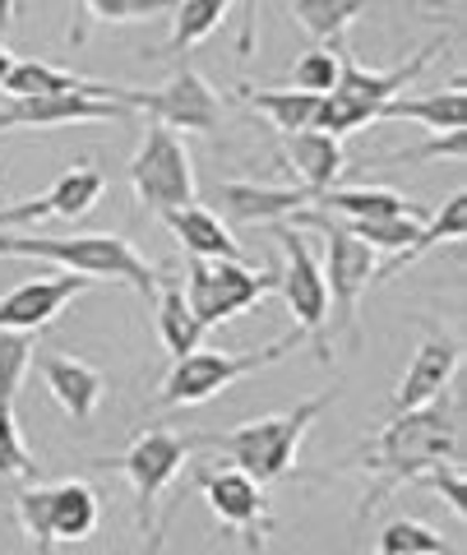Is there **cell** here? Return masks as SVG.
Listing matches in <instances>:
<instances>
[{"label": "cell", "mask_w": 467, "mask_h": 555, "mask_svg": "<svg viewBox=\"0 0 467 555\" xmlns=\"http://www.w3.org/2000/svg\"><path fill=\"white\" fill-rule=\"evenodd\" d=\"M0 255L5 259H47L65 273H83L93 283H126L144 301L158 297L163 273L116 232H75V236H14L0 232Z\"/></svg>", "instance_id": "7a4b0ae2"}, {"label": "cell", "mask_w": 467, "mask_h": 555, "mask_svg": "<svg viewBox=\"0 0 467 555\" xmlns=\"http://www.w3.org/2000/svg\"><path fill=\"white\" fill-rule=\"evenodd\" d=\"M291 228L301 232H320L324 236V287H328V310H338V320L348 334H356V301L361 292L375 283V250L366 241H356L352 232H342L334 218L320 214L315 204L310 208H297L291 214Z\"/></svg>", "instance_id": "52a82bcc"}, {"label": "cell", "mask_w": 467, "mask_h": 555, "mask_svg": "<svg viewBox=\"0 0 467 555\" xmlns=\"http://www.w3.org/2000/svg\"><path fill=\"white\" fill-rule=\"evenodd\" d=\"M14 514H20L24 532L38 546H51V514H47V486H28V491L14 495Z\"/></svg>", "instance_id": "e575fe53"}, {"label": "cell", "mask_w": 467, "mask_h": 555, "mask_svg": "<svg viewBox=\"0 0 467 555\" xmlns=\"http://www.w3.org/2000/svg\"><path fill=\"white\" fill-rule=\"evenodd\" d=\"M278 250H283V273L273 292L287 301L291 320H297L301 334L315 343V357L328 366V287H324V269L301 228L278 222Z\"/></svg>", "instance_id": "ba28073f"}, {"label": "cell", "mask_w": 467, "mask_h": 555, "mask_svg": "<svg viewBox=\"0 0 467 555\" xmlns=\"http://www.w3.org/2000/svg\"><path fill=\"white\" fill-rule=\"evenodd\" d=\"M375 555H385V551H375Z\"/></svg>", "instance_id": "f6af8a7d"}, {"label": "cell", "mask_w": 467, "mask_h": 555, "mask_svg": "<svg viewBox=\"0 0 467 555\" xmlns=\"http://www.w3.org/2000/svg\"><path fill=\"white\" fill-rule=\"evenodd\" d=\"M93 24H140L148 14L177 10V0H79Z\"/></svg>", "instance_id": "836d02e7"}, {"label": "cell", "mask_w": 467, "mask_h": 555, "mask_svg": "<svg viewBox=\"0 0 467 555\" xmlns=\"http://www.w3.org/2000/svg\"><path fill=\"white\" fill-rule=\"evenodd\" d=\"M320 214L328 218H398V214H417V204L398 190L385 185H328L315 199Z\"/></svg>", "instance_id": "603a6c76"}, {"label": "cell", "mask_w": 467, "mask_h": 555, "mask_svg": "<svg viewBox=\"0 0 467 555\" xmlns=\"http://www.w3.org/2000/svg\"><path fill=\"white\" fill-rule=\"evenodd\" d=\"M126 171H130L134 199H140L148 214H158V218L177 214V208H190V204H195V195H199L195 163H190L181 134L158 126V120H148V126H144V144L130 158Z\"/></svg>", "instance_id": "5b68a950"}, {"label": "cell", "mask_w": 467, "mask_h": 555, "mask_svg": "<svg viewBox=\"0 0 467 555\" xmlns=\"http://www.w3.org/2000/svg\"><path fill=\"white\" fill-rule=\"evenodd\" d=\"M301 338H306L301 328H291V334H283L278 343H269V347H259V352H213V347H195V352L177 357V366L167 371L158 403L163 408H199V403H209V398H218L222 389L241 385L246 375L278 366L283 357L297 352Z\"/></svg>", "instance_id": "277c9868"}, {"label": "cell", "mask_w": 467, "mask_h": 555, "mask_svg": "<svg viewBox=\"0 0 467 555\" xmlns=\"http://www.w3.org/2000/svg\"><path fill=\"white\" fill-rule=\"evenodd\" d=\"M436 51H440V42H430L417 61H407V65H398V69H366L361 61H352L348 51H338L342 61H338V83H334V89L348 93V98H356L361 107H371L375 120H379V107H385L389 98H403V89L430 65V56H436Z\"/></svg>", "instance_id": "2e32d148"}, {"label": "cell", "mask_w": 467, "mask_h": 555, "mask_svg": "<svg viewBox=\"0 0 467 555\" xmlns=\"http://www.w3.org/2000/svg\"><path fill=\"white\" fill-rule=\"evenodd\" d=\"M33 357H38V334L0 328V422L5 426H14V393H20Z\"/></svg>", "instance_id": "f1b7e54d"}, {"label": "cell", "mask_w": 467, "mask_h": 555, "mask_svg": "<svg viewBox=\"0 0 467 555\" xmlns=\"http://www.w3.org/2000/svg\"><path fill=\"white\" fill-rule=\"evenodd\" d=\"M463 232H467V195L458 190V195H449V204H444V208H436V214L426 218V228L417 232V241H412L407 250H398L385 269H375V278H393L398 269L417 264V259H421L426 250H436L440 241H463Z\"/></svg>", "instance_id": "d4e9b609"}, {"label": "cell", "mask_w": 467, "mask_h": 555, "mask_svg": "<svg viewBox=\"0 0 467 555\" xmlns=\"http://www.w3.org/2000/svg\"><path fill=\"white\" fill-rule=\"evenodd\" d=\"M458 361H463L458 338L430 334V338L417 347V352H412L407 375L398 379V389H393V412H412V408L436 403V398L449 389V379H454Z\"/></svg>", "instance_id": "9a60e30c"}, {"label": "cell", "mask_w": 467, "mask_h": 555, "mask_svg": "<svg viewBox=\"0 0 467 555\" xmlns=\"http://www.w3.org/2000/svg\"><path fill=\"white\" fill-rule=\"evenodd\" d=\"M38 555H56V551H51V546H38Z\"/></svg>", "instance_id": "7bdbcfd3"}, {"label": "cell", "mask_w": 467, "mask_h": 555, "mask_svg": "<svg viewBox=\"0 0 467 555\" xmlns=\"http://www.w3.org/2000/svg\"><path fill=\"white\" fill-rule=\"evenodd\" d=\"M379 551L385 555H449L444 537L421 524V518H393V524L379 532Z\"/></svg>", "instance_id": "4dcf8cb0"}, {"label": "cell", "mask_w": 467, "mask_h": 555, "mask_svg": "<svg viewBox=\"0 0 467 555\" xmlns=\"http://www.w3.org/2000/svg\"><path fill=\"white\" fill-rule=\"evenodd\" d=\"M379 116L389 120H421L426 130H463L467 126V98H463V83L454 89H440V93H426V98H389Z\"/></svg>", "instance_id": "cb8c5ba5"}, {"label": "cell", "mask_w": 467, "mask_h": 555, "mask_svg": "<svg viewBox=\"0 0 467 555\" xmlns=\"http://www.w3.org/2000/svg\"><path fill=\"white\" fill-rule=\"evenodd\" d=\"M366 5L371 0H291V14H297V24L315 42H338L342 28H348Z\"/></svg>", "instance_id": "f546056e"}, {"label": "cell", "mask_w": 467, "mask_h": 555, "mask_svg": "<svg viewBox=\"0 0 467 555\" xmlns=\"http://www.w3.org/2000/svg\"><path fill=\"white\" fill-rule=\"evenodd\" d=\"M38 366H42V379H47L51 398H56L75 422H89V416L98 412V403H102V393H107V375H102L98 366H89V361L56 357V352L42 357Z\"/></svg>", "instance_id": "d6986e66"}, {"label": "cell", "mask_w": 467, "mask_h": 555, "mask_svg": "<svg viewBox=\"0 0 467 555\" xmlns=\"http://www.w3.org/2000/svg\"><path fill=\"white\" fill-rule=\"evenodd\" d=\"M338 51H328V47H315V51H306V56H297V65H291V83H297L301 93H334V83H338Z\"/></svg>", "instance_id": "d6a6232c"}, {"label": "cell", "mask_w": 467, "mask_h": 555, "mask_svg": "<svg viewBox=\"0 0 467 555\" xmlns=\"http://www.w3.org/2000/svg\"><path fill=\"white\" fill-rule=\"evenodd\" d=\"M195 486L204 495V505L213 509V518L222 528H232L250 551L264 546V537H273V514L264 500V486L255 477H246L241 467H199Z\"/></svg>", "instance_id": "9c48e42d"}, {"label": "cell", "mask_w": 467, "mask_h": 555, "mask_svg": "<svg viewBox=\"0 0 467 555\" xmlns=\"http://www.w3.org/2000/svg\"><path fill=\"white\" fill-rule=\"evenodd\" d=\"M153 306H158V338L167 343V352L171 357L195 352L199 338H204V328H199L195 315H190L185 292L177 283H158V297H153Z\"/></svg>", "instance_id": "83f0119b"}, {"label": "cell", "mask_w": 467, "mask_h": 555, "mask_svg": "<svg viewBox=\"0 0 467 555\" xmlns=\"http://www.w3.org/2000/svg\"><path fill=\"white\" fill-rule=\"evenodd\" d=\"M458 459H463V436L444 408V393H440L436 403H426V408L393 412V422L379 426V436L366 444V454L348 459L342 467H366L375 477L366 500H361V518H366L375 505H385L398 486L421 481L430 467L458 463Z\"/></svg>", "instance_id": "6da1fadb"}, {"label": "cell", "mask_w": 467, "mask_h": 555, "mask_svg": "<svg viewBox=\"0 0 467 555\" xmlns=\"http://www.w3.org/2000/svg\"><path fill=\"white\" fill-rule=\"evenodd\" d=\"M102 190H107V177L93 163H79L47 195L0 208V218H5V228H28V222H42V218H83L102 199Z\"/></svg>", "instance_id": "5bb4252c"}, {"label": "cell", "mask_w": 467, "mask_h": 555, "mask_svg": "<svg viewBox=\"0 0 467 555\" xmlns=\"http://www.w3.org/2000/svg\"><path fill=\"white\" fill-rule=\"evenodd\" d=\"M10 20H14V0H0V38L10 33Z\"/></svg>", "instance_id": "60d3db41"}, {"label": "cell", "mask_w": 467, "mask_h": 555, "mask_svg": "<svg viewBox=\"0 0 467 555\" xmlns=\"http://www.w3.org/2000/svg\"><path fill=\"white\" fill-rule=\"evenodd\" d=\"M47 514H51V542H89L98 532V491L89 481H51L47 486Z\"/></svg>", "instance_id": "ffe728a7"}, {"label": "cell", "mask_w": 467, "mask_h": 555, "mask_svg": "<svg viewBox=\"0 0 467 555\" xmlns=\"http://www.w3.org/2000/svg\"><path fill=\"white\" fill-rule=\"evenodd\" d=\"M463 149H467V134L463 130H449V134H436L421 149H407L403 158L407 163H426V158H454V163H463Z\"/></svg>", "instance_id": "74e56055"}, {"label": "cell", "mask_w": 467, "mask_h": 555, "mask_svg": "<svg viewBox=\"0 0 467 555\" xmlns=\"http://www.w3.org/2000/svg\"><path fill=\"white\" fill-rule=\"evenodd\" d=\"M241 98H246V107H255L259 116H269L273 130H283V134L310 130L315 107H320V98L301 93V89H241Z\"/></svg>", "instance_id": "484cf974"}, {"label": "cell", "mask_w": 467, "mask_h": 555, "mask_svg": "<svg viewBox=\"0 0 467 555\" xmlns=\"http://www.w3.org/2000/svg\"><path fill=\"white\" fill-rule=\"evenodd\" d=\"M167 228L177 232L190 259H236V264H250L246 250L236 246V236L222 228V218L213 208H199V204L177 208V214H167Z\"/></svg>", "instance_id": "7402d4cb"}, {"label": "cell", "mask_w": 467, "mask_h": 555, "mask_svg": "<svg viewBox=\"0 0 467 555\" xmlns=\"http://www.w3.org/2000/svg\"><path fill=\"white\" fill-rule=\"evenodd\" d=\"M0 232H5V218H0Z\"/></svg>", "instance_id": "ee69618b"}, {"label": "cell", "mask_w": 467, "mask_h": 555, "mask_svg": "<svg viewBox=\"0 0 467 555\" xmlns=\"http://www.w3.org/2000/svg\"><path fill=\"white\" fill-rule=\"evenodd\" d=\"M255 33H259V0H241V33H236V56L241 61L255 51Z\"/></svg>", "instance_id": "f35d334b"}, {"label": "cell", "mask_w": 467, "mask_h": 555, "mask_svg": "<svg viewBox=\"0 0 467 555\" xmlns=\"http://www.w3.org/2000/svg\"><path fill=\"white\" fill-rule=\"evenodd\" d=\"M375 120V112L371 107H361L356 98H348V93H324L320 98V107H315V120H310V130H320V134H328V139H342V134H352V130H361V126H371Z\"/></svg>", "instance_id": "1f68e13d"}, {"label": "cell", "mask_w": 467, "mask_h": 555, "mask_svg": "<svg viewBox=\"0 0 467 555\" xmlns=\"http://www.w3.org/2000/svg\"><path fill=\"white\" fill-rule=\"evenodd\" d=\"M93 278L83 273H42V278H28L14 292L0 297V328H24V334H38L42 324H51L70 306L79 292H89Z\"/></svg>", "instance_id": "4fadbf2b"}, {"label": "cell", "mask_w": 467, "mask_h": 555, "mask_svg": "<svg viewBox=\"0 0 467 555\" xmlns=\"http://www.w3.org/2000/svg\"><path fill=\"white\" fill-rule=\"evenodd\" d=\"M163 537H167V524H158V528L148 532V546H144L140 555H158V551H163Z\"/></svg>", "instance_id": "ab89813d"}, {"label": "cell", "mask_w": 467, "mask_h": 555, "mask_svg": "<svg viewBox=\"0 0 467 555\" xmlns=\"http://www.w3.org/2000/svg\"><path fill=\"white\" fill-rule=\"evenodd\" d=\"M134 107L83 93H47V98H5L0 130H61V126H98V120H130Z\"/></svg>", "instance_id": "7c38bea8"}, {"label": "cell", "mask_w": 467, "mask_h": 555, "mask_svg": "<svg viewBox=\"0 0 467 555\" xmlns=\"http://www.w3.org/2000/svg\"><path fill=\"white\" fill-rule=\"evenodd\" d=\"M228 5L232 0H177V20H171V38L163 47V56H181V51L199 47L204 38H213V33L228 24Z\"/></svg>", "instance_id": "4316f807"}, {"label": "cell", "mask_w": 467, "mask_h": 555, "mask_svg": "<svg viewBox=\"0 0 467 555\" xmlns=\"http://www.w3.org/2000/svg\"><path fill=\"white\" fill-rule=\"evenodd\" d=\"M33 454L20 440V426H5L0 422V477H33Z\"/></svg>", "instance_id": "d590c367"}, {"label": "cell", "mask_w": 467, "mask_h": 555, "mask_svg": "<svg viewBox=\"0 0 467 555\" xmlns=\"http://www.w3.org/2000/svg\"><path fill=\"white\" fill-rule=\"evenodd\" d=\"M278 283V273H259L250 264H236V259H185V306L190 315L199 320V328L228 324L241 310L259 306Z\"/></svg>", "instance_id": "8992f818"}, {"label": "cell", "mask_w": 467, "mask_h": 555, "mask_svg": "<svg viewBox=\"0 0 467 555\" xmlns=\"http://www.w3.org/2000/svg\"><path fill=\"white\" fill-rule=\"evenodd\" d=\"M10 69H14V51H10L5 42H0V83H5V75H10Z\"/></svg>", "instance_id": "b9f144b4"}, {"label": "cell", "mask_w": 467, "mask_h": 555, "mask_svg": "<svg viewBox=\"0 0 467 555\" xmlns=\"http://www.w3.org/2000/svg\"><path fill=\"white\" fill-rule=\"evenodd\" d=\"M338 398V389H324L320 398H301L297 408L259 416V422H246L236 430H222V436H190L195 444H209L218 454H228L232 467H241L246 477H255L259 486L283 481L297 463V449L306 440V430L320 422L324 408Z\"/></svg>", "instance_id": "3957f363"}, {"label": "cell", "mask_w": 467, "mask_h": 555, "mask_svg": "<svg viewBox=\"0 0 467 555\" xmlns=\"http://www.w3.org/2000/svg\"><path fill=\"white\" fill-rule=\"evenodd\" d=\"M218 204H222V214H228L232 222L250 228V222H278V218H291L297 208H310L315 199H310L301 185L228 181V185H218Z\"/></svg>", "instance_id": "e0dca14e"}, {"label": "cell", "mask_w": 467, "mask_h": 555, "mask_svg": "<svg viewBox=\"0 0 467 555\" xmlns=\"http://www.w3.org/2000/svg\"><path fill=\"white\" fill-rule=\"evenodd\" d=\"M10 98H47V93H83V98H107V102H126L130 107V89H116V83H98V79H83L70 75L61 65H47V61H14V69L0 83Z\"/></svg>", "instance_id": "ac0fdd59"}, {"label": "cell", "mask_w": 467, "mask_h": 555, "mask_svg": "<svg viewBox=\"0 0 467 555\" xmlns=\"http://www.w3.org/2000/svg\"><path fill=\"white\" fill-rule=\"evenodd\" d=\"M421 481H426V486H436V491L449 500V509H454V514L463 518L467 500H463V467H458V463H440V467H430V473H426Z\"/></svg>", "instance_id": "8d00e7d4"}, {"label": "cell", "mask_w": 467, "mask_h": 555, "mask_svg": "<svg viewBox=\"0 0 467 555\" xmlns=\"http://www.w3.org/2000/svg\"><path fill=\"white\" fill-rule=\"evenodd\" d=\"M130 107L148 112V120H158L167 130H185V134H213L222 126V98L213 93V83L204 79L195 65H181L177 75L153 93L130 89Z\"/></svg>", "instance_id": "30bf717a"}, {"label": "cell", "mask_w": 467, "mask_h": 555, "mask_svg": "<svg viewBox=\"0 0 467 555\" xmlns=\"http://www.w3.org/2000/svg\"><path fill=\"white\" fill-rule=\"evenodd\" d=\"M190 449H195V440H190V436H177V430H163V426H148L144 436H134V444L116 459V467L134 486V505H140V524L144 528H148V518H153L158 495L167 491L171 481H177V473L185 467Z\"/></svg>", "instance_id": "8fae6325"}, {"label": "cell", "mask_w": 467, "mask_h": 555, "mask_svg": "<svg viewBox=\"0 0 467 555\" xmlns=\"http://www.w3.org/2000/svg\"><path fill=\"white\" fill-rule=\"evenodd\" d=\"M287 139V163L297 171V181L310 199H320L328 185L338 181V171L348 167V153H342L338 139H328L320 130H301V134H283Z\"/></svg>", "instance_id": "44dd1931"}]
</instances>
